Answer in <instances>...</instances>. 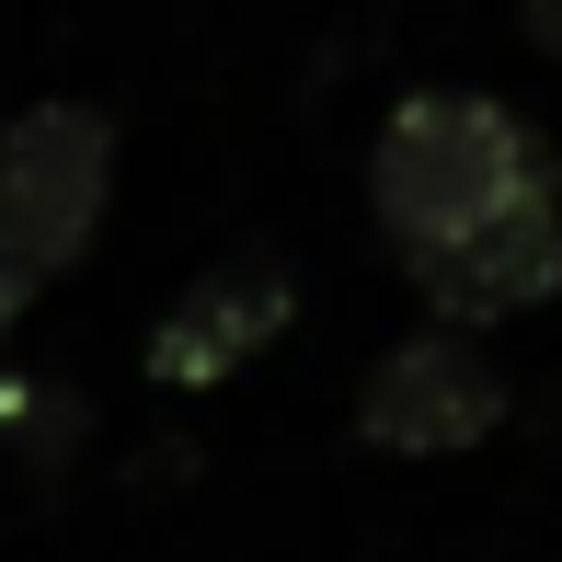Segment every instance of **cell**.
Segmentation results:
<instances>
[{
    "label": "cell",
    "mask_w": 562,
    "mask_h": 562,
    "mask_svg": "<svg viewBox=\"0 0 562 562\" xmlns=\"http://www.w3.org/2000/svg\"><path fill=\"white\" fill-rule=\"evenodd\" d=\"M356 425L391 459H459V448H482L505 425V379H494V356H471L459 334H414V345L379 356Z\"/></svg>",
    "instance_id": "obj_3"
},
{
    "label": "cell",
    "mask_w": 562,
    "mask_h": 562,
    "mask_svg": "<svg viewBox=\"0 0 562 562\" xmlns=\"http://www.w3.org/2000/svg\"><path fill=\"white\" fill-rule=\"evenodd\" d=\"M562 288V207L551 195H528V207H505L482 241H459L425 265V299H437L448 322H505V311H540Z\"/></svg>",
    "instance_id": "obj_5"
},
{
    "label": "cell",
    "mask_w": 562,
    "mask_h": 562,
    "mask_svg": "<svg viewBox=\"0 0 562 562\" xmlns=\"http://www.w3.org/2000/svg\"><path fill=\"white\" fill-rule=\"evenodd\" d=\"M368 195H379V229L437 265V252L482 241L505 207L551 195V149L528 138L505 104H482V92H414V104L379 126Z\"/></svg>",
    "instance_id": "obj_1"
},
{
    "label": "cell",
    "mask_w": 562,
    "mask_h": 562,
    "mask_svg": "<svg viewBox=\"0 0 562 562\" xmlns=\"http://www.w3.org/2000/svg\"><path fill=\"white\" fill-rule=\"evenodd\" d=\"M104 195H115V126L92 104L12 115V138H0V265H12L23 288L58 276L69 252L92 241Z\"/></svg>",
    "instance_id": "obj_2"
},
{
    "label": "cell",
    "mask_w": 562,
    "mask_h": 562,
    "mask_svg": "<svg viewBox=\"0 0 562 562\" xmlns=\"http://www.w3.org/2000/svg\"><path fill=\"white\" fill-rule=\"evenodd\" d=\"M288 311H299V276L276 265V252H229V265H207L172 299V322L149 334V368H161L172 391H207V379H229L241 356H265L288 334Z\"/></svg>",
    "instance_id": "obj_4"
},
{
    "label": "cell",
    "mask_w": 562,
    "mask_h": 562,
    "mask_svg": "<svg viewBox=\"0 0 562 562\" xmlns=\"http://www.w3.org/2000/svg\"><path fill=\"white\" fill-rule=\"evenodd\" d=\"M517 23H528V46H540V58H562V0H517Z\"/></svg>",
    "instance_id": "obj_6"
},
{
    "label": "cell",
    "mask_w": 562,
    "mask_h": 562,
    "mask_svg": "<svg viewBox=\"0 0 562 562\" xmlns=\"http://www.w3.org/2000/svg\"><path fill=\"white\" fill-rule=\"evenodd\" d=\"M12 322H23V276L0 265V345H12Z\"/></svg>",
    "instance_id": "obj_7"
}]
</instances>
